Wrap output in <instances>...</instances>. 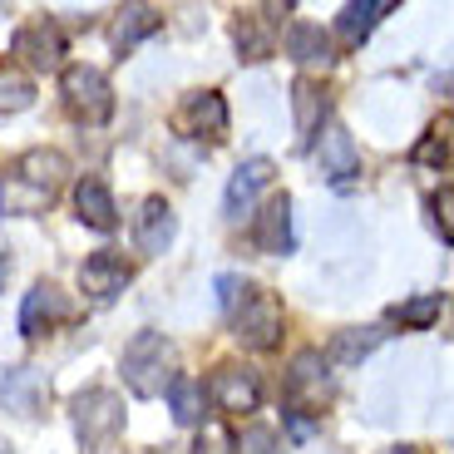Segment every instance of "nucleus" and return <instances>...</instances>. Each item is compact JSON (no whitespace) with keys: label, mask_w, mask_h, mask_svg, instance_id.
Masks as SVG:
<instances>
[{"label":"nucleus","mask_w":454,"mask_h":454,"mask_svg":"<svg viewBox=\"0 0 454 454\" xmlns=\"http://www.w3.org/2000/svg\"><path fill=\"white\" fill-rule=\"evenodd\" d=\"M65 178H69V159L59 148H50V144L25 148V153H15V159L5 163V173H0V213L5 217L45 213L59 198Z\"/></svg>","instance_id":"nucleus-1"},{"label":"nucleus","mask_w":454,"mask_h":454,"mask_svg":"<svg viewBox=\"0 0 454 454\" xmlns=\"http://www.w3.org/2000/svg\"><path fill=\"white\" fill-rule=\"evenodd\" d=\"M119 371H124L129 395L153 400V395H163L168 380L178 375V346H173L163 331H138V336H129L124 356H119Z\"/></svg>","instance_id":"nucleus-2"},{"label":"nucleus","mask_w":454,"mask_h":454,"mask_svg":"<svg viewBox=\"0 0 454 454\" xmlns=\"http://www.w3.org/2000/svg\"><path fill=\"white\" fill-rule=\"evenodd\" d=\"M232 336L247 346V351H272V346H282V301H277V292H267V286H247L242 282V301H232Z\"/></svg>","instance_id":"nucleus-3"},{"label":"nucleus","mask_w":454,"mask_h":454,"mask_svg":"<svg viewBox=\"0 0 454 454\" xmlns=\"http://www.w3.org/2000/svg\"><path fill=\"white\" fill-rule=\"evenodd\" d=\"M59 99H65V109L80 119V124H109L114 119V84L104 69L94 65H65L59 69Z\"/></svg>","instance_id":"nucleus-4"},{"label":"nucleus","mask_w":454,"mask_h":454,"mask_svg":"<svg viewBox=\"0 0 454 454\" xmlns=\"http://www.w3.org/2000/svg\"><path fill=\"white\" fill-rule=\"evenodd\" d=\"M69 420H74V434H80L84 450H104V444H114L119 430H124V400L114 395L109 386H90L74 395Z\"/></svg>","instance_id":"nucleus-5"},{"label":"nucleus","mask_w":454,"mask_h":454,"mask_svg":"<svg viewBox=\"0 0 454 454\" xmlns=\"http://www.w3.org/2000/svg\"><path fill=\"white\" fill-rule=\"evenodd\" d=\"M286 405L292 410H307V415H321V405L331 400V365L321 361L317 346H301V351L292 356V365H286Z\"/></svg>","instance_id":"nucleus-6"},{"label":"nucleus","mask_w":454,"mask_h":454,"mask_svg":"<svg viewBox=\"0 0 454 454\" xmlns=\"http://www.w3.org/2000/svg\"><path fill=\"white\" fill-rule=\"evenodd\" d=\"M207 405H217L223 415H252L262 405V375L242 361H223L203 386Z\"/></svg>","instance_id":"nucleus-7"},{"label":"nucleus","mask_w":454,"mask_h":454,"mask_svg":"<svg viewBox=\"0 0 454 454\" xmlns=\"http://www.w3.org/2000/svg\"><path fill=\"white\" fill-rule=\"evenodd\" d=\"M11 55H20V65L35 74H55V69H65V30L50 15L25 20L11 40Z\"/></svg>","instance_id":"nucleus-8"},{"label":"nucleus","mask_w":454,"mask_h":454,"mask_svg":"<svg viewBox=\"0 0 454 454\" xmlns=\"http://www.w3.org/2000/svg\"><path fill=\"white\" fill-rule=\"evenodd\" d=\"M227 99L217 90H193L188 99L178 104V114H173V129L178 134H188V138H198V144H223L227 138Z\"/></svg>","instance_id":"nucleus-9"},{"label":"nucleus","mask_w":454,"mask_h":454,"mask_svg":"<svg viewBox=\"0 0 454 454\" xmlns=\"http://www.w3.org/2000/svg\"><path fill=\"white\" fill-rule=\"evenodd\" d=\"M292 15V5H257V11H238L232 20V40H238V59L257 65L277 50V25Z\"/></svg>","instance_id":"nucleus-10"},{"label":"nucleus","mask_w":454,"mask_h":454,"mask_svg":"<svg viewBox=\"0 0 454 454\" xmlns=\"http://www.w3.org/2000/svg\"><path fill=\"white\" fill-rule=\"evenodd\" d=\"M129 282H134V267H129L119 252H90V257L80 262V292L90 296L94 307L119 301Z\"/></svg>","instance_id":"nucleus-11"},{"label":"nucleus","mask_w":454,"mask_h":454,"mask_svg":"<svg viewBox=\"0 0 454 454\" xmlns=\"http://www.w3.org/2000/svg\"><path fill=\"white\" fill-rule=\"evenodd\" d=\"M74 317V307H69V296L59 292L55 282H35L30 292H25L20 301V336H45V331L65 326V321Z\"/></svg>","instance_id":"nucleus-12"},{"label":"nucleus","mask_w":454,"mask_h":454,"mask_svg":"<svg viewBox=\"0 0 454 454\" xmlns=\"http://www.w3.org/2000/svg\"><path fill=\"white\" fill-rule=\"evenodd\" d=\"M252 247L262 257H286L292 252V193H272L252 217Z\"/></svg>","instance_id":"nucleus-13"},{"label":"nucleus","mask_w":454,"mask_h":454,"mask_svg":"<svg viewBox=\"0 0 454 454\" xmlns=\"http://www.w3.org/2000/svg\"><path fill=\"white\" fill-rule=\"evenodd\" d=\"M173 238H178V213H173L163 198H144V203H138V217H134V242H138V252H148V257H163V252L173 247Z\"/></svg>","instance_id":"nucleus-14"},{"label":"nucleus","mask_w":454,"mask_h":454,"mask_svg":"<svg viewBox=\"0 0 454 454\" xmlns=\"http://www.w3.org/2000/svg\"><path fill=\"white\" fill-rule=\"evenodd\" d=\"M45 395H50V380L35 365H15V371L0 375V405L11 410V415H20V420H35Z\"/></svg>","instance_id":"nucleus-15"},{"label":"nucleus","mask_w":454,"mask_h":454,"mask_svg":"<svg viewBox=\"0 0 454 454\" xmlns=\"http://www.w3.org/2000/svg\"><path fill=\"white\" fill-rule=\"evenodd\" d=\"M282 50H286V59L301 65V69L336 65V40H331V30H321V25H311V20H296L292 30H286Z\"/></svg>","instance_id":"nucleus-16"},{"label":"nucleus","mask_w":454,"mask_h":454,"mask_svg":"<svg viewBox=\"0 0 454 454\" xmlns=\"http://www.w3.org/2000/svg\"><path fill=\"white\" fill-rule=\"evenodd\" d=\"M317 159H321V173L326 178H351V173H361V148H356V138L346 134V124H336V119H326L321 124V144H317Z\"/></svg>","instance_id":"nucleus-17"},{"label":"nucleus","mask_w":454,"mask_h":454,"mask_svg":"<svg viewBox=\"0 0 454 454\" xmlns=\"http://www.w3.org/2000/svg\"><path fill=\"white\" fill-rule=\"evenodd\" d=\"M74 217L94 232H114L119 227V203H114L104 178H80L74 183Z\"/></svg>","instance_id":"nucleus-18"},{"label":"nucleus","mask_w":454,"mask_h":454,"mask_svg":"<svg viewBox=\"0 0 454 454\" xmlns=\"http://www.w3.org/2000/svg\"><path fill=\"white\" fill-rule=\"evenodd\" d=\"M272 173H277V168H272V159H247L238 173H232V178H227L223 213H227V217H242L252 203H257V193H262V188L272 183Z\"/></svg>","instance_id":"nucleus-19"},{"label":"nucleus","mask_w":454,"mask_h":454,"mask_svg":"<svg viewBox=\"0 0 454 454\" xmlns=\"http://www.w3.org/2000/svg\"><path fill=\"white\" fill-rule=\"evenodd\" d=\"M380 340H386V331H380V326H346V331H336V336H331V346H326V356H321V361L336 365V371H351V365L365 361V356L380 351Z\"/></svg>","instance_id":"nucleus-20"},{"label":"nucleus","mask_w":454,"mask_h":454,"mask_svg":"<svg viewBox=\"0 0 454 454\" xmlns=\"http://www.w3.org/2000/svg\"><path fill=\"white\" fill-rule=\"evenodd\" d=\"M168 405H173V420L183 430H207V395H203V380L198 375H173L168 380Z\"/></svg>","instance_id":"nucleus-21"},{"label":"nucleus","mask_w":454,"mask_h":454,"mask_svg":"<svg viewBox=\"0 0 454 454\" xmlns=\"http://www.w3.org/2000/svg\"><path fill=\"white\" fill-rule=\"evenodd\" d=\"M390 11H395L390 0H365V5H346V11L336 15V35H331V40H340L346 50H356V45L365 40V35L375 30V25L386 20Z\"/></svg>","instance_id":"nucleus-22"},{"label":"nucleus","mask_w":454,"mask_h":454,"mask_svg":"<svg viewBox=\"0 0 454 454\" xmlns=\"http://www.w3.org/2000/svg\"><path fill=\"white\" fill-rule=\"evenodd\" d=\"M159 25H163V11H159V5H124V11L114 15L109 40H114V50L124 55V50H134L138 40H148Z\"/></svg>","instance_id":"nucleus-23"},{"label":"nucleus","mask_w":454,"mask_h":454,"mask_svg":"<svg viewBox=\"0 0 454 454\" xmlns=\"http://www.w3.org/2000/svg\"><path fill=\"white\" fill-rule=\"evenodd\" d=\"M292 114H296L301 148H311V144H317V134H321V119H326V94H321V84L296 80L292 84Z\"/></svg>","instance_id":"nucleus-24"},{"label":"nucleus","mask_w":454,"mask_h":454,"mask_svg":"<svg viewBox=\"0 0 454 454\" xmlns=\"http://www.w3.org/2000/svg\"><path fill=\"white\" fill-rule=\"evenodd\" d=\"M444 311V292H425V296H410L400 307H390V321H400L405 331H430Z\"/></svg>","instance_id":"nucleus-25"},{"label":"nucleus","mask_w":454,"mask_h":454,"mask_svg":"<svg viewBox=\"0 0 454 454\" xmlns=\"http://www.w3.org/2000/svg\"><path fill=\"white\" fill-rule=\"evenodd\" d=\"M35 104V80L15 65H0V114H25Z\"/></svg>","instance_id":"nucleus-26"},{"label":"nucleus","mask_w":454,"mask_h":454,"mask_svg":"<svg viewBox=\"0 0 454 454\" xmlns=\"http://www.w3.org/2000/svg\"><path fill=\"white\" fill-rule=\"evenodd\" d=\"M227 440H232V454H282V440H277L272 425H242Z\"/></svg>","instance_id":"nucleus-27"},{"label":"nucleus","mask_w":454,"mask_h":454,"mask_svg":"<svg viewBox=\"0 0 454 454\" xmlns=\"http://www.w3.org/2000/svg\"><path fill=\"white\" fill-rule=\"evenodd\" d=\"M450 207H454V188H440V193L430 198V213H434V227H440V242L450 247L454 232H450Z\"/></svg>","instance_id":"nucleus-28"},{"label":"nucleus","mask_w":454,"mask_h":454,"mask_svg":"<svg viewBox=\"0 0 454 454\" xmlns=\"http://www.w3.org/2000/svg\"><path fill=\"white\" fill-rule=\"evenodd\" d=\"M415 163H434V168H444V134H440V129H430V134L420 138V148H415Z\"/></svg>","instance_id":"nucleus-29"},{"label":"nucleus","mask_w":454,"mask_h":454,"mask_svg":"<svg viewBox=\"0 0 454 454\" xmlns=\"http://www.w3.org/2000/svg\"><path fill=\"white\" fill-rule=\"evenodd\" d=\"M193 454H232V440H227L223 430H203L193 444Z\"/></svg>","instance_id":"nucleus-30"},{"label":"nucleus","mask_w":454,"mask_h":454,"mask_svg":"<svg viewBox=\"0 0 454 454\" xmlns=\"http://www.w3.org/2000/svg\"><path fill=\"white\" fill-rule=\"evenodd\" d=\"M386 454H430L425 444H395V450H386Z\"/></svg>","instance_id":"nucleus-31"},{"label":"nucleus","mask_w":454,"mask_h":454,"mask_svg":"<svg viewBox=\"0 0 454 454\" xmlns=\"http://www.w3.org/2000/svg\"><path fill=\"white\" fill-rule=\"evenodd\" d=\"M5 277H11V252L0 247V286H5Z\"/></svg>","instance_id":"nucleus-32"},{"label":"nucleus","mask_w":454,"mask_h":454,"mask_svg":"<svg viewBox=\"0 0 454 454\" xmlns=\"http://www.w3.org/2000/svg\"><path fill=\"white\" fill-rule=\"evenodd\" d=\"M0 454H11V440H5V434H0Z\"/></svg>","instance_id":"nucleus-33"}]
</instances>
